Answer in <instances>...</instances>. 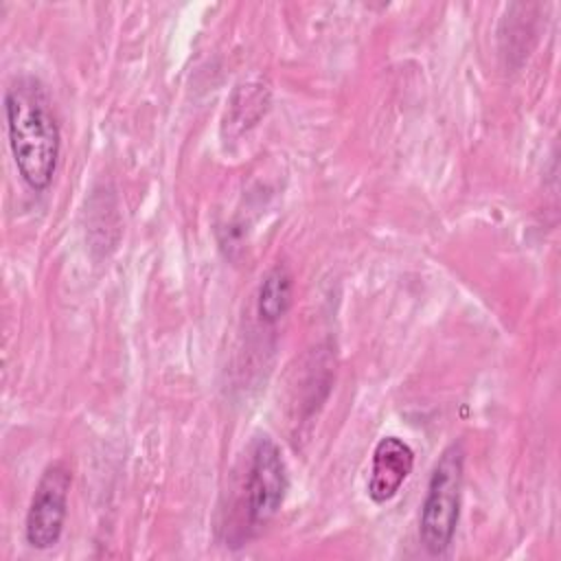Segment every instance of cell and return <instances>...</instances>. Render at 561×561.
<instances>
[{"label":"cell","instance_id":"obj_1","mask_svg":"<svg viewBox=\"0 0 561 561\" xmlns=\"http://www.w3.org/2000/svg\"><path fill=\"white\" fill-rule=\"evenodd\" d=\"M4 118L20 178L31 191H46L59 164L61 134L50 96L37 77L20 75L7 85Z\"/></svg>","mask_w":561,"mask_h":561},{"label":"cell","instance_id":"obj_2","mask_svg":"<svg viewBox=\"0 0 561 561\" xmlns=\"http://www.w3.org/2000/svg\"><path fill=\"white\" fill-rule=\"evenodd\" d=\"M465 480V447L454 440L438 456L421 502L419 539L427 554L443 557L454 543L460 519V497Z\"/></svg>","mask_w":561,"mask_h":561},{"label":"cell","instance_id":"obj_3","mask_svg":"<svg viewBox=\"0 0 561 561\" xmlns=\"http://www.w3.org/2000/svg\"><path fill=\"white\" fill-rule=\"evenodd\" d=\"M287 489L289 478L280 447L267 434L256 436L245 473V522L252 533L265 528L276 517Z\"/></svg>","mask_w":561,"mask_h":561},{"label":"cell","instance_id":"obj_4","mask_svg":"<svg viewBox=\"0 0 561 561\" xmlns=\"http://www.w3.org/2000/svg\"><path fill=\"white\" fill-rule=\"evenodd\" d=\"M72 476L64 462H53L44 469L26 511L24 535L35 550L53 548L64 533L68 515V491Z\"/></svg>","mask_w":561,"mask_h":561},{"label":"cell","instance_id":"obj_5","mask_svg":"<svg viewBox=\"0 0 561 561\" xmlns=\"http://www.w3.org/2000/svg\"><path fill=\"white\" fill-rule=\"evenodd\" d=\"M414 467V449L399 436H383L373 449L366 493L375 504L390 502Z\"/></svg>","mask_w":561,"mask_h":561},{"label":"cell","instance_id":"obj_6","mask_svg":"<svg viewBox=\"0 0 561 561\" xmlns=\"http://www.w3.org/2000/svg\"><path fill=\"white\" fill-rule=\"evenodd\" d=\"M294 300V278L291 272L278 263L261 278L259 294H256V316L265 324L280 322Z\"/></svg>","mask_w":561,"mask_h":561}]
</instances>
